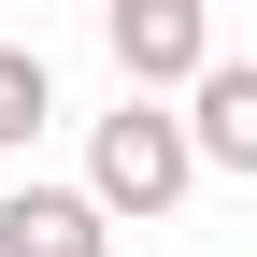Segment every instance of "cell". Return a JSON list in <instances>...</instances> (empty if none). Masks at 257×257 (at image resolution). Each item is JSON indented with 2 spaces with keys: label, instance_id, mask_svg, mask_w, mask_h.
I'll use <instances>...</instances> for the list:
<instances>
[{
  "label": "cell",
  "instance_id": "4",
  "mask_svg": "<svg viewBox=\"0 0 257 257\" xmlns=\"http://www.w3.org/2000/svg\"><path fill=\"white\" fill-rule=\"evenodd\" d=\"M186 143H200V172L257 186V57H214V72L186 86Z\"/></svg>",
  "mask_w": 257,
  "mask_h": 257
},
{
  "label": "cell",
  "instance_id": "2",
  "mask_svg": "<svg viewBox=\"0 0 257 257\" xmlns=\"http://www.w3.org/2000/svg\"><path fill=\"white\" fill-rule=\"evenodd\" d=\"M100 43L143 100H186L214 72V0H100Z\"/></svg>",
  "mask_w": 257,
  "mask_h": 257
},
{
  "label": "cell",
  "instance_id": "5",
  "mask_svg": "<svg viewBox=\"0 0 257 257\" xmlns=\"http://www.w3.org/2000/svg\"><path fill=\"white\" fill-rule=\"evenodd\" d=\"M43 114H57L43 43H0V157H29V143H43Z\"/></svg>",
  "mask_w": 257,
  "mask_h": 257
},
{
  "label": "cell",
  "instance_id": "1",
  "mask_svg": "<svg viewBox=\"0 0 257 257\" xmlns=\"http://www.w3.org/2000/svg\"><path fill=\"white\" fill-rule=\"evenodd\" d=\"M186 186H200V143H186V114L128 86V114H100V143H86V200H100V214H128V229H157Z\"/></svg>",
  "mask_w": 257,
  "mask_h": 257
},
{
  "label": "cell",
  "instance_id": "3",
  "mask_svg": "<svg viewBox=\"0 0 257 257\" xmlns=\"http://www.w3.org/2000/svg\"><path fill=\"white\" fill-rule=\"evenodd\" d=\"M114 214L86 186H0V257H100Z\"/></svg>",
  "mask_w": 257,
  "mask_h": 257
}]
</instances>
